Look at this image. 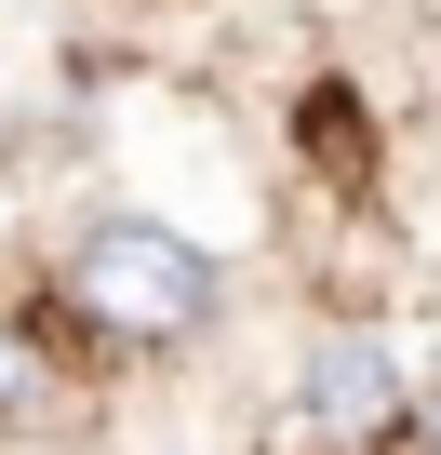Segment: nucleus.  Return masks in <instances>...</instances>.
Masks as SVG:
<instances>
[{
  "mask_svg": "<svg viewBox=\"0 0 441 455\" xmlns=\"http://www.w3.org/2000/svg\"><path fill=\"white\" fill-rule=\"evenodd\" d=\"M28 308L107 388V375H174V362H201L214 335H228V268H214L187 228H161V214H81L41 255Z\"/></svg>",
  "mask_w": 441,
  "mask_h": 455,
  "instance_id": "f257e3e1",
  "label": "nucleus"
},
{
  "mask_svg": "<svg viewBox=\"0 0 441 455\" xmlns=\"http://www.w3.org/2000/svg\"><path fill=\"white\" fill-rule=\"evenodd\" d=\"M94 375L54 348V322L14 295V308H0V442H67V428H94Z\"/></svg>",
  "mask_w": 441,
  "mask_h": 455,
  "instance_id": "f03ea898",
  "label": "nucleus"
},
{
  "mask_svg": "<svg viewBox=\"0 0 441 455\" xmlns=\"http://www.w3.org/2000/svg\"><path fill=\"white\" fill-rule=\"evenodd\" d=\"M414 455H441V362L414 375Z\"/></svg>",
  "mask_w": 441,
  "mask_h": 455,
  "instance_id": "7ed1b4c3",
  "label": "nucleus"
}]
</instances>
